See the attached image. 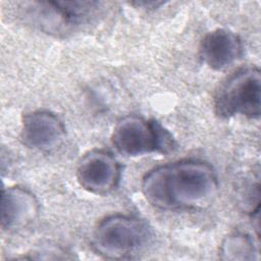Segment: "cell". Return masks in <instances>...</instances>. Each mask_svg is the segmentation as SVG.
Wrapping results in <instances>:
<instances>
[{"label":"cell","mask_w":261,"mask_h":261,"mask_svg":"<svg viewBox=\"0 0 261 261\" xmlns=\"http://www.w3.org/2000/svg\"><path fill=\"white\" fill-rule=\"evenodd\" d=\"M218 182L212 166L195 159L156 166L143 177L145 199L161 210H187L209 201Z\"/></svg>","instance_id":"1"},{"label":"cell","mask_w":261,"mask_h":261,"mask_svg":"<svg viewBox=\"0 0 261 261\" xmlns=\"http://www.w3.org/2000/svg\"><path fill=\"white\" fill-rule=\"evenodd\" d=\"M151 232L142 219L126 214H112L98 222L92 234V247L107 259H124L139 253Z\"/></svg>","instance_id":"2"},{"label":"cell","mask_w":261,"mask_h":261,"mask_svg":"<svg viewBox=\"0 0 261 261\" xmlns=\"http://www.w3.org/2000/svg\"><path fill=\"white\" fill-rule=\"evenodd\" d=\"M111 142L118 153L128 157L166 154L175 148L174 139L164 126L140 115L121 118L113 128Z\"/></svg>","instance_id":"3"},{"label":"cell","mask_w":261,"mask_h":261,"mask_svg":"<svg viewBox=\"0 0 261 261\" xmlns=\"http://www.w3.org/2000/svg\"><path fill=\"white\" fill-rule=\"evenodd\" d=\"M261 76L256 66L240 68L219 87L214 97V111L221 118L242 115L258 118L261 108Z\"/></svg>","instance_id":"4"},{"label":"cell","mask_w":261,"mask_h":261,"mask_svg":"<svg viewBox=\"0 0 261 261\" xmlns=\"http://www.w3.org/2000/svg\"><path fill=\"white\" fill-rule=\"evenodd\" d=\"M97 6V2L90 1L34 2L30 15L33 22L43 32L65 36L86 23Z\"/></svg>","instance_id":"5"},{"label":"cell","mask_w":261,"mask_h":261,"mask_svg":"<svg viewBox=\"0 0 261 261\" xmlns=\"http://www.w3.org/2000/svg\"><path fill=\"white\" fill-rule=\"evenodd\" d=\"M121 167L108 151L94 149L79 161L76 179L86 191L95 195H105L115 190L119 184Z\"/></svg>","instance_id":"6"},{"label":"cell","mask_w":261,"mask_h":261,"mask_svg":"<svg viewBox=\"0 0 261 261\" xmlns=\"http://www.w3.org/2000/svg\"><path fill=\"white\" fill-rule=\"evenodd\" d=\"M65 134L60 118L48 110H36L25 114L21 122L22 143L33 149L46 150L58 145Z\"/></svg>","instance_id":"7"},{"label":"cell","mask_w":261,"mask_h":261,"mask_svg":"<svg viewBox=\"0 0 261 261\" xmlns=\"http://www.w3.org/2000/svg\"><path fill=\"white\" fill-rule=\"evenodd\" d=\"M243 44L240 37L226 29H216L204 36L199 55L213 70H224L241 58Z\"/></svg>","instance_id":"8"},{"label":"cell","mask_w":261,"mask_h":261,"mask_svg":"<svg viewBox=\"0 0 261 261\" xmlns=\"http://www.w3.org/2000/svg\"><path fill=\"white\" fill-rule=\"evenodd\" d=\"M39 204L36 197L27 189L14 186L2 192L1 226L15 229L31 223L37 216Z\"/></svg>","instance_id":"9"},{"label":"cell","mask_w":261,"mask_h":261,"mask_svg":"<svg viewBox=\"0 0 261 261\" xmlns=\"http://www.w3.org/2000/svg\"><path fill=\"white\" fill-rule=\"evenodd\" d=\"M221 258L228 260H250L254 259L257 253L253 239L244 232H234L228 236L222 243Z\"/></svg>","instance_id":"10"}]
</instances>
